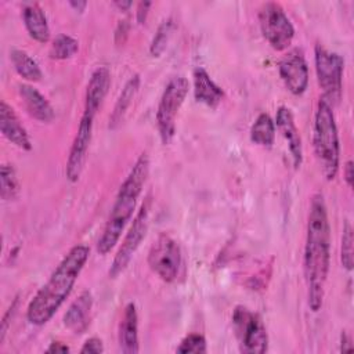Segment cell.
<instances>
[{
    "mask_svg": "<svg viewBox=\"0 0 354 354\" xmlns=\"http://www.w3.org/2000/svg\"><path fill=\"white\" fill-rule=\"evenodd\" d=\"M131 4H133L131 1H119V0H118V1H115V6H116V7H119L122 11L129 10V8L131 7Z\"/></svg>",
    "mask_w": 354,
    "mask_h": 354,
    "instance_id": "37",
    "label": "cell"
},
{
    "mask_svg": "<svg viewBox=\"0 0 354 354\" xmlns=\"http://www.w3.org/2000/svg\"><path fill=\"white\" fill-rule=\"evenodd\" d=\"M353 243H354V238H353V228L350 225V223L344 224L343 228V235H342V246H340V260L343 267L347 271L353 270L354 266V249H353Z\"/></svg>",
    "mask_w": 354,
    "mask_h": 354,
    "instance_id": "27",
    "label": "cell"
},
{
    "mask_svg": "<svg viewBox=\"0 0 354 354\" xmlns=\"http://www.w3.org/2000/svg\"><path fill=\"white\" fill-rule=\"evenodd\" d=\"M109 87H111L109 69L106 66H98L97 69H94L86 88L83 111L97 115L104 98L108 94Z\"/></svg>",
    "mask_w": 354,
    "mask_h": 354,
    "instance_id": "16",
    "label": "cell"
},
{
    "mask_svg": "<svg viewBox=\"0 0 354 354\" xmlns=\"http://www.w3.org/2000/svg\"><path fill=\"white\" fill-rule=\"evenodd\" d=\"M252 142L261 147H272L275 140V123L268 113H260L250 127Z\"/></svg>",
    "mask_w": 354,
    "mask_h": 354,
    "instance_id": "23",
    "label": "cell"
},
{
    "mask_svg": "<svg viewBox=\"0 0 354 354\" xmlns=\"http://www.w3.org/2000/svg\"><path fill=\"white\" fill-rule=\"evenodd\" d=\"M69 6L73 7L75 11H79V12H83L86 6H87V1H75V0H71L69 1Z\"/></svg>",
    "mask_w": 354,
    "mask_h": 354,
    "instance_id": "36",
    "label": "cell"
},
{
    "mask_svg": "<svg viewBox=\"0 0 354 354\" xmlns=\"http://www.w3.org/2000/svg\"><path fill=\"white\" fill-rule=\"evenodd\" d=\"M119 348L124 354H136L140 350L138 344V314L134 303H129L119 324Z\"/></svg>",
    "mask_w": 354,
    "mask_h": 354,
    "instance_id": "17",
    "label": "cell"
},
{
    "mask_svg": "<svg viewBox=\"0 0 354 354\" xmlns=\"http://www.w3.org/2000/svg\"><path fill=\"white\" fill-rule=\"evenodd\" d=\"M232 325L242 353L263 354L267 351L268 335L259 314L238 306L232 313Z\"/></svg>",
    "mask_w": 354,
    "mask_h": 354,
    "instance_id": "7",
    "label": "cell"
},
{
    "mask_svg": "<svg viewBox=\"0 0 354 354\" xmlns=\"http://www.w3.org/2000/svg\"><path fill=\"white\" fill-rule=\"evenodd\" d=\"M22 19L32 39H35L39 43H47L50 40V26L47 24V18L43 8L37 3H24Z\"/></svg>",
    "mask_w": 354,
    "mask_h": 354,
    "instance_id": "20",
    "label": "cell"
},
{
    "mask_svg": "<svg viewBox=\"0 0 354 354\" xmlns=\"http://www.w3.org/2000/svg\"><path fill=\"white\" fill-rule=\"evenodd\" d=\"M94 118H95L94 113L83 111L76 136L73 138V142H72V147H71V151L68 155L66 167H65L66 178L71 183H76L82 174V170H83V166H84V162L87 158V151H88L91 137H93Z\"/></svg>",
    "mask_w": 354,
    "mask_h": 354,
    "instance_id": "11",
    "label": "cell"
},
{
    "mask_svg": "<svg viewBox=\"0 0 354 354\" xmlns=\"http://www.w3.org/2000/svg\"><path fill=\"white\" fill-rule=\"evenodd\" d=\"M88 254L90 249L86 245H76L65 254L48 281L39 289L28 304L26 318L32 325L41 326L53 318L72 292Z\"/></svg>",
    "mask_w": 354,
    "mask_h": 354,
    "instance_id": "2",
    "label": "cell"
},
{
    "mask_svg": "<svg viewBox=\"0 0 354 354\" xmlns=\"http://www.w3.org/2000/svg\"><path fill=\"white\" fill-rule=\"evenodd\" d=\"M173 26H174V24H173L171 18L165 19L158 26L156 33H155V36L152 39V43H151V47H149V53H151L152 57H159L165 51V48H166L167 43H169V39L171 36Z\"/></svg>",
    "mask_w": 354,
    "mask_h": 354,
    "instance_id": "26",
    "label": "cell"
},
{
    "mask_svg": "<svg viewBox=\"0 0 354 354\" xmlns=\"http://www.w3.org/2000/svg\"><path fill=\"white\" fill-rule=\"evenodd\" d=\"M129 30H130V24L127 19H123V21H119L118 26H116V30H115V41L118 44H123L127 39V35H129Z\"/></svg>",
    "mask_w": 354,
    "mask_h": 354,
    "instance_id": "30",
    "label": "cell"
},
{
    "mask_svg": "<svg viewBox=\"0 0 354 354\" xmlns=\"http://www.w3.org/2000/svg\"><path fill=\"white\" fill-rule=\"evenodd\" d=\"M80 353L82 354H101L104 353V344H102V340L100 337H88L82 348H80Z\"/></svg>",
    "mask_w": 354,
    "mask_h": 354,
    "instance_id": "29",
    "label": "cell"
},
{
    "mask_svg": "<svg viewBox=\"0 0 354 354\" xmlns=\"http://www.w3.org/2000/svg\"><path fill=\"white\" fill-rule=\"evenodd\" d=\"M46 353H51V354H58V353H69V347L62 343V342H53L50 343V346L46 348Z\"/></svg>",
    "mask_w": 354,
    "mask_h": 354,
    "instance_id": "33",
    "label": "cell"
},
{
    "mask_svg": "<svg viewBox=\"0 0 354 354\" xmlns=\"http://www.w3.org/2000/svg\"><path fill=\"white\" fill-rule=\"evenodd\" d=\"M314 61L318 84L322 88L324 98L332 105L342 98L344 59L340 54L326 50L322 44H315Z\"/></svg>",
    "mask_w": 354,
    "mask_h": 354,
    "instance_id": "6",
    "label": "cell"
},
{
    "mask_svg": "<svg viewBox=\"0 0 354 354\" xmlns=\"http://www.w3.org/2000/svg\"><path fill=\"white\" fill-rule=\"evenodd\" d=\"M0 195L3 201H12L19 192V183L15 169L11 165H3L0 169Z\"/></svg>",
    "mask_w": 354,
    "mask_h": 354,
    "instance_id": "25",
    "label": "cell"
},
{
    "mask_svg": "<svg viewBox=\"0 0 354 354\" xmlns=\"http://www.w3.org/2000/svg\"><path fill=\"white\" fill-rule=\"evenodd\" d=\"M79 50V41L66 35V33H59L54 40L50 47V57L53 59H68L72 58Z\"/></svg>",
    "mask_w": 354,
    "mask_h": 354,
    "instance_id": "24",
    "label": "cell"
},
{
    "mask_svg": "<svg viewBox=\"0 0 354 354\" xmlns=\"http://www.w3.org/2000/svg\"><path fill=\"white\" fill-rule=\"evenodd\" d=\"M259 24L263 36L274 50L283 51L290 46L295 28L278 3L268 1L263 4L259 11Z\"/></svg>",
    "mask_w": 354,
    "mask_h": 354,
    "instance_id": "8",
    "label": "cell"
},
{
    "mask_svg": "<svg viewBox=\"0 0 354 354\" xmlns=\"http://www.w3.org/2000/svg\"><path fill=\"white\" fill-rule=\"evenodd\" d=\"M152 6L151 1H140L137 6V11H136V18L138 24H144L148 15V10Z\"/></svg>",
    "mask_w": 354,
    "mask_h": 354,
    "instance_id": "31",
    "label": "cell"
},
{
    "mask_svg": "<svg viewBox=\"0 0 354 354\" xmlns=\"http://www.w3.org/2000/svg\"><path fill=\"white\" fill-rule=\"evenodd\" d=\"M330 266V225L321 194L311 198L304 245V275L308 288V306L317 313L322 307L325 283Z\"/></svg>",
    "mask_w": 354,
    "mask_h": 354,
    "instance_id": "1",
    "label": "cell"
},
{
    "mask_svg": "<svg viewBox=\"0 0 354 354\" xmlns=\"http://www.w3.org/2000/svg\"><path fill=\"white\" fill-rule=\"evenodd\" d=\"M17 303V301H15ZM15 303L12 306H10V308L6 311L4 317H3V321H1V330H0V342L4 340L6 337V333H7V329H8V322L11 321V314L15 311Z\"/></svg>",
    "mask_w": 354,
    "mask_h": 354,
    "instance_id": "32",
    "label": "cell"
},
{
    "mask_svg": "<svg viewBox=\"0 0 354 354\" xmlns=\"http://www.w3.org/2000/svg\"><path fill=\"white\" fill-rule=\"evenodd\" d=\"M149 268L165 282H173L180 271L181 250L178 243L166 232L158 235L148 252Z\"/></svg>",
    "mask_w": 354,
    "mask_h": 354,
    "instance_id": "10",
    "label": "cell"
},
{
    "mask_svg": "<svg viewBox=\"0 0 354 354\" xmlns=\"http://www.w3.org/2000/svg\"><path fill=\"white\" fill-rule=\"evenodd\" d=\"M93 307L91 292L83 290L75 299L66 313L64 314V325L73 333L82 335L87 330L90 324V313Z\"/></svg>",
    "mask_w": 354,
    "mask_h": 354,
    "instance_id": "15",
    "label": "cell"
},
{
    "mask_svg": "<svg viewBox=\"0 0 354 354\" xmlns=\"http://www.w3.org/2000/svg\"><path fill=\"white\" fill-rule=\"evenodd\" d=\"M313 147L324 177L328 181L335 180L340 163V144L332 105L324 97L317 104Z\"/></svg>",
    "mask_w": 354,
    "mask_h": 354,
    "instance_id": "4",
    "label": "cell"
},
{
    "mask_svg": "<svg viewBox=\"0 0 354 354\" xmlns=\"http://www.w3.org/2000/svg\"><path fill=\"white\" fill-rule=\"evenodd\" d=\"M11 62L17 73L28 82H39L43 76L39 64L24 50L12 48L10 53Z\"/></svg>",
    "mask_w": 354,
    "mask_h": 354,
    "instance_id": "22",
    "label": "cell"
},
{
    "mask_svg": "<svg viewBox=\"0 0 354 354\" xmlns=\"http://www.w3.org/2000/svg\"><path fill=\"white\" fill-rule=\"evenodd\" d=\"M206 339L203 337V335L199 333H189L188 336H185L178 347L176 348L177 353H195V354H202L206 353Z\"/></svg>",
    "mask_w": 354,
    "mask_h": 354,
    "instance_id": "28",
    "label": "cell"
},
{
    "mask_svg": "<svg viewBox=\"0 0 354 354\" xmlns=\"http://www.w3.org/2000/svg\"><path fill=\"white\" fill-rule=\"evenodd\" d=\"M344 180L348 187H353V180H354V166L353 160H347L344 165Z\"/></svg>",
    "mask_w": 354,
    "mask_h": 354,
    "instance_id": "34",
    "label": "cell"
},
{
    "mask_svg": "<svg viewBox=\"0 0 354 354\" xmlns=\"http://www.w3.org/2000/svg\"><path fill=\"white\" fill-rule=\"evenodd\" d=\"M149 173V158L147 152L141 153L136 160L134 166L129 171L127 177L122 183L115 203L112 206L109 218L105 224L102 235L97 242V252L106 254L118 243L126 224L133 217L138 196L141 195L142 187Z\"/></svg>",
    "mask_w": 354,
    "mask_h": 354,
    "instance_id": "3",
    "label": "cell"
},
{
    "mask_svg": "<svg viewBox=\"0 0 354 354\" xmlns=\"http://www.w3.org/2000/svg\"><path fill=\"white\" fill-rule=\"evenodd\" d=\"M194 95L198 102L214 109L221 102L224 91L213 82L205 68L198 66L194 71Z\"/></svg>",
    "mask_w": 354,
    "mask_h": 354,
    "instance_id": "19",
    "label": "cell"
},
{
    "mask_svg": "<svg viewBox=\"0 0 354 354\" xmlns=\"http://www.w3.org/2000/svg\"><path fill=\"white\" fill-rule=\"evenodd\" d=\"M189 83L184 76L173 77L165 87L156 109V126L165 145L170 144L176 134V118L188 94Z\"/></svg>",
    "mask_w": 354,
    "mask_h": 354,
    "instance_id": "5",
    "label": "cell"
},
{
    "mask_svg": "<svg viewBox=\"0 0 354 354\" xmlns=\"http://www.w3.org/2000/svg\"><path fill=\"white\" fill-rule=\"evenodd\" d=\"M353 348V344H351V340L348 337V335L346 332L342 333V346H340V351H350Z\"/></svg>",
    "mask_w": 354,
    "mask_h": 354,
    "instance_id": "35",
    "label": "cell"
},
{
    "mask_svg": "<svg viewBox=\"0 0 354 354\" xmlns=\"http://www.w3.org/2000/svg\"><path fill=\"white\" fill-rule=\"evenodd\" d=\"M275 124H277V129L283 136V138L288 141V147L292 155L295 169H299L303 162V145H301V137L296 127L292 111L286 106H279L277 111Z\"/></svg>",
    "mask_w": 354,
    "mask_h": 354,
    "instance_id": "14",
    "label": "cell"
},
{
    "mask_svg": "<svg viewBox=\"0 0 354 354\" xmlns=\"http://www.w3.org/2000/svg\"><path fill=\"white\" fill-rule=\"evenodd\" d=\"M18 91L28 113L32 118H35L41 123H50L54 120L55 118L54 108L37 88L24 83V84H19Z\"/></svg>",
    "mask_w": 354,
    "mask_h": 354,
    "instance_id": "18",
    "label": "cell"
},
{
    "mask_svg": "<svg viewBox=\"0 0 354 354\" xmlns=\"http://www.w3.org/2000/svg\"><path fill=\"white\" fill-rule=\"evenodd\" d=\"M149 212H151V196H147L140 210L137 212L129 231L126 232L122 241V245L109 267L108 274L111 278H116L119 274H122L126 270L131 257L140 248L149 227Z\"/></svg>",
    "mask_w": 354,
    "mask_h": 354,
    "instance_id": "9",
    "label": "cell"
},
{
    "mask_svg": "<svg viewBox=\"0 0 354 354\" xmlns=\"http://www.w3.org/2000/svg\"><path fill=\"white\" fill-rule=\"evenodd\" d=\"M138 87H140V75L136 73L126 82V84L123 86L122 91L116 100L113 111L109 116V124H108L109 129H115L122 122L126 111L129 109L134 95L138 91Z\"/></svg>",
    "mask_w": 354,
    "mask_h": 354,
    "instance_id": "21",
    "label": "cell"
},
{
    "mask_svg": "<svg viewBox=\"0 0 354 354\" xmlns=\"http://www.w3.org/2000/svg\"><path fill=\"white\" fill-rule=\"evenodd\" d=\"M278 72L285 87L293 95H301L308 86V66L303 51L293 48L278 62Z\"/></svg>",
    "mask_w": 354,
    "mask_h": 354,
    "instance_id": "12",
    "label": "cell"
},
{
    "mask_svg": "<svg viewBox=\"0 0 354 354\" xmlns=\"http://www.w3.org/2000/svg\"><path fill=\"white\" fill-rule=\"evenodd\" d=\"M0 130L1 134L15 147L24 151L32 149V142L26 129L21 123L12 106L8 105L4 100L0 104Z\"/></svg>",
    "mask_w": 354,
    "mask_h": 354,
    "instance_id": "13",
    "label": "cell"
}]
</instances>
